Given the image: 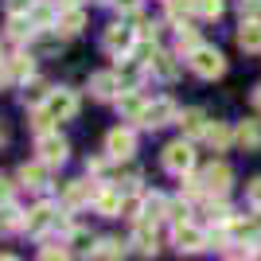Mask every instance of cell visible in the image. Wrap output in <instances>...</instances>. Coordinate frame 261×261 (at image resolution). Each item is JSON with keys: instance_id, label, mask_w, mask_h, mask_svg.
I'll list each match as a JSON object with an SVG mask.
<instances>
[{"instance_id": "cell-1", "label": "cell", "mask_w": 261, "mask_h": 261, "mask_svg": "<svg viewBox=\"0 0 261 261\" xmlns=\"http://www.w3.org/2000/svg\"><path fill=\"white\" fill-rule=\"evenodd\" d=\"M187 63H191V70H195L199 78H218L226 70V59H222L215 47H195V51L187 55Z\"/></svg>"}, {"instance_id": "cell-2", "label": "cell", "mask_w": 261, "mask_h": 261, "mask_svg": "<svg viewBox=\"0 0 261 261\" xmlns=\"http://www.w3.org/2000/svg\"><path fill=\"white\" fill-rule=\"evenodd\" d=\"M164 168L175 175H187L191 168H195V148L187 141H172L168 148H164Z\"/></svg>"}, {"instance_id": "cell-3", "label": "cell", "mask_w": 261, "mask_h": 261, "mask_svg": "<svg viewBox=\"0 0 261 261\" xmlns=\"http://www.w3.org/2000/svg\"><path fill=\"white\" fill-rule=\"evenodd\" d=\"M43 109L51 113L55 121H66V117H74V113H78V98L70 94V90H51L47 101H43Z\"/></svg>"}, {"instance_id": "cell-4", "label": "cell", "mask_w": 261, "mask_h": 261, "mask_svg": "<svg viewBox=\"0 0 261 261\" xmlns=\"http://www.w3.org/2000/svg\"><path fill=\"white\" fill-rule=\"evenodd\" d=\"M35 152L43 164H63L66 160V141L59 133H39V141H35Z\"/></svg>"}, {"instance_id": "cell-5", "label": "cell", "mask_w": 261, "mask_h": 261, "mask_svg": "<svg viewBox=\"0 0 261 261\" xmlns=\"http://www.w3.org/2000/svg\"><path fill=\"white\" fill-rule=\"evenodd\" d=\"M230 179H234V172H230L226 164H211V168H203V175H199L203 191H211V195H226Z\"/></svg>"}, {"instance_id": "cell-6", "label": "cell", "mask_w": 261, "mask_h": 261, "mask_svg": "<svg viewBox=\"0 0 261 261\" xmlns=\"http://www.w3.org/2000/svg\"><path fill=\"white\" fill-rule=\"evenodd\" d=\"M106 152H109V160H129L137 152V137L129 129H113L106 137Z\"/></svg>"}, {"instance_id": "cell-7", "label": "cell", "mask_w": 261, "mask_h": 261, "mask_svg": "<svg viewBox=\"0 0 261 261\" xmlns=\"http://www.w3.org/2000/svg\"><path fill=\"white\" fill-rule=\"evenodd\" d=\"M55 218H59V211H55L51 203H35V207L23 215V230H28V234H43L47 226H55Z\"/></svg>"}, {"instance_id": "cell-8", "label": "cell", "mask_w": 261, "mask_h": 261, "mask_svg": "<svg viewBox=\"0 0 261 261\" xmlns=\"http://www.w3.org/2000/svg\"><path fill=\"white\" fill-rule=\"evenodd\" d=\"M175 250L179 253H199L207 250V234L195 226H187V222H175Z\"/></svg>"}, {"instance_id": "cell-9", "label": "cell", "mask_w": 261, "mask_h": 261, "mask_svg": "<svg viewBox=\"0 0 261 261\" xmlns=\"http://www.w3.org/2000/svg\"><path fill=\"white\" fill-rule=\"evenodd\" d=\"M172 117H175V106L168 98H160V101H148V109H144V117L137 121V125H144V129H160V125H168Z\"/></svg>"}, {"instance_id": "cell-10", "label": "cell", "mask_w": 261, "mask_h": 261, "mask_svg": "<svg viewBox=\"0 0 261 261\" xmlns=\"http://www.w3.org/2000/svg\"><path fill=\"white\" fill-rule=\"evenodd\" d=\"M98 191H101V184H82V179H74V184L63 187V203L74 211V207H82V203H90Z\"/></svg>"}, {"instance_id": "cell-11", "label": "cell", "mask_w": 261, "mask_h": 261, "mask_svg": "<svg viewBox=\"0 0 261 261\" xmlns=\"http://www.w3.org/2000/svg\"><path fill=\"white\" fill-rule=\"evenodd\" d=\"M238 47H242V51H250V55L261 51V20H242V28H238Z\"/></svg>"}, {"instance_id": "cell-12", "label": "cell", "mask_w": 261, "mask_h": 261, "mask_svg": "<svg viewBox=\"0 0 261 261\" xmlns=\"http://www.w3.org/2000/svg\"><path fill=\"white\" fill-rule=\"evenodd\" d=\"M234 141H238L246 152H257L261 148V121H242L238 129H234Z\"/></svg>"}, {"instance_id": "cell-13", "label": "cell", "mask_w": 261, "mask_h": 261, "mask_svg": "<svg viewBox=\"0 0 261 261\" xmlns=\"http://www.w3.org/2000/svg\"><path fill=\"white\" fill-rule=\"evenodd\" d=\"M117 109H121V117H129V121H141L144 117V109H148V101L137 94V90H125L117 98Z\"/></svg>"}, {"instance_id": "cell-14", "label": "cell", "mask_w": 261, "mask_h": 261, "mask_svg": "<svg viewBox=\"0 0 261 261\" xmlns=\"http://www.w3.org/2000/svg\"><path fill=\"white\" fill-rule=\"evenodd\" d=\"M129 47H133V32H129V28H121V23H109V28H106V51L125 55Z\"/></svg>"}, {"instance_id": "cell-15", "label": "cell", "mask_w": 261, "mask_h": 261, "mask_svg": "<svg viewBox=\"0 0 261 261\" xmlns=\"http://www.w3.org/2000/svg\"><path fill=\"white\" fill-rule=\"evenodd\" d=\"M121 203H125V199H121L113 187H101L98 195H94V207H98V215H106V218H117L121 215Z\"/></svg>"}, {"instance_id": "cell-16", "label": "cell", "mask_w": 261, "mask_h": 261, "mask_svg": "<svg viewBox=\"0 0 261 261\" xmlns=\"http://www.w3.org/2000/svg\"><path fill=\"white\" fill-rule=\"evenodd\" d=\"M90 90H94V98H113L121 90V74H109V70H101V74L90 78Z\"/></svg>"}, {"instance_id": "cell-17", "label": "cell", "mask_w": 261, "mask_h": 261, "mask_svg": "<svg viewBox=\"0 0 261 261\" xmlns=\"http://www.w3.org/2000/svg\"><path fill=\"white\" fill-rule=\"evenodd\" d=\"M175 121H179V129H184L187 137H203V133H207V125H211V121L203 117V109H187V113H179Z\"/></svg>"}, {"instance_id": "cell-18", "label": "cell", "mask_w": 261, "mask_h": 261, "mask_svg": "<svg viewBox=\"0 0 261 261\" xmlns=\"http://www.w3.org/2000/svg\"><path fill=\"white\" fill-rule=\"evenodd\" d=\"M82 28H86V12L74 8V4L63 8V16H59V32H63V35H78Z\"/></svg>"}, {"instance_id": "cell-19", "label": "cell", "mask_w": 261, "mask_h": 261, "mask_svg": "<svg viewBox=\"0 0 261 261\" xmlns=\"http://www.w3.org/2000/svg\"><path fill=\"white\" fill-rule=\"evenodd\" d=\"M137 250L141 253H156V230H152V218H144V222H137Z\"/></svg>"}, {"instance_id": "cell-20", "label": "cell", "mask_w": 261, "mask_h": 261, "mask_svg": "<svg viewBox=\"0 0 261 261\" xmlns=\"http://www.w3.org/2000/svg\"><path fill=\"white\" fill-rule=\"evenodd\" d=\"M20 184L23 187H43L47 184V164L39 160V164H23L20 168Z\"/></svg>"}, {"instance_id": "cell-21", "label": "cell", "mask_w": 261, "mask_h": 261, "mask_svg": "<svg viewBox=\"0 0 261 261\" xmlns=\"http://www.w3.org/2000/svg\"><path fill=\"white\" fill-rule=\"evenodd\" d=\"M59 4H32V12H28V16H32V23L35 28H51L55 20H59Z\"/></svg>"}, {"instance_id": "cell-22", "label": "cell", "mask_w": 261, "mask_h": 261, "mask_svg": "<svg viewBox=\"0 0 261 261\" xmlns=\"http://www.w3.org/2000/svg\"><path fill=\"white\" fill-rule=\"evenodd\" d=\"M230 137H234V133H230L226 125H218V121H215V125H207V133H203V141H207L211 148H226Z\"/></svg>"}, {"instance_id": "cell-23", "label": "cell", "mask_w": 261, "mask_h": 261, "mask_svg": "<svg viewBox=\"0 0 261 261\" xmlns=\"http://www.w3.org/2000/svg\"><path fill=\"white\" fill-rule=\"evenodd\" d=\"M144 218H152V222L168 218V199H164V195H148V199H144Z\"/></svg>"}, {"instance_id": "cell-24", "label": "cell", "mask_w": 261, "mask_h": 261, "mask_svg": "<svg viewBox=\"0 0 261 261\" xmlns=\"http://www.w3.org/2000/svg\"><path fill=\"white\" fill-rule=\"evenodd\" d=\"M8 70H12V78L28 82V78H32V55H12V59H8Z\"/></svg>"}, {"instance_id": "cell-25", "label": "cell", "mask_w": 261, "mask_h": 261, "mask_svg": "<svg viewBox=\"0 0 261 261\" xmlns=\"http://www.w3.org/2000/svg\"><path fill=\"white\" fill-rule=\"evenodd\" d=\"M191 12H199V0H168V16L172 20H187Z\"/></svg>"}, {"instance_id": "cell-26", "label": "cell", "mask_w": 261, "mask_h": 261, "mask_svg": "<svg viewBox=\"0 0 261 261\" xmlns=\"http://www.w3.org/2000/svg\"><path fill=\"white\" fill-rule=\"evenodd\" d=\"M90 253H98V257H109V261H113V257H121V253H125V246H121L117 238H101Z\"/></svg>"}, {"instance_id": "cell-27", "label": "cell", "mask_w": 261, "mask_h": 261, "mask_svg": "<svg viewBox=\"0 0 261 261\" xmlns=\"http://www.w3.org/2000/svg\"><path fill=\"white\" fill-rule=\"evenodd\" d=\"M12 226H23V218H20V211L12 207V199H8V203H0V230H12Z\"/></svg>"}, {"instance_id": "cell-28", "label": "cell", "mask_w": 261, "mask_h": 261, "mask_svg": "<svg viewBox=\"0 0 261 261\" xmlns=\"http://www.w3.org/2000/svg\"><path fill=\"white\" fill-rule=\"evenodd\" d=\"M47 94H51V86H47V82H28V90H23V98L32 101V106H43Z\"/></svg>"}, {"instance_id": "cell-29", "label": "cell", "mask_w": 261, "mask_h": 261, "mask_svg": "<svg viewBox=\"0 0 261 261\" xmlns=\"http://www.w3.org/2000/svg\"><path fill=\"white\" fill-rule=\"evenodd\" d=\"M195 47H199L195 32H191V28H179V39H175V51H179V55H191Z\"/></svg>"}, {"instance_id": "cell-30", "label": "cell", "mask_w": 261, "mask_h": 261, "mask_svg": "<svg viewBox=\"0 0 261 261\" xmlns=\"http://www.w3.org/2000/svg\"><path fill=\"white\" fill-rule=\"evenodd\" d=\"M199 16L218 20V16H222V0H199Z\"/></svg>"}, {"instance_id": "cell-31", "label": "cell", "mask_w": 261, "mask_h": 261, "mask_svg": "<svg viewBox=\"0 0 261 261\" xmlns=\"http://www.w3.org/2000/svg\"><path fill=\"white\" fill-rule=\"evenodd\" d=\"M70 246L74 250H94V238H90L86 230H70Z\"/></svg>"}, {"instance_id": "cell-32", "label": "cell", "mask_w": 261, "mask_h": 261, "mask_svg": "<svg viewBox=\"0 0 261 261\" xmlns=\"http://www.w3.org/2000/svg\"><path fill=\"white\" fill-rule=\"evenodd\" d=\"M152 66H156V70H160L164 78H172V74H175V63H172V59H168V55H152Z\"/></svg>"}, {"instance_id": "cell-33", "label": "cell", "mask_w": 261, "mask_h": 261, "mask_svg": "<svg viewBox=\"0 0 261 261\" xmlns=\"http://www.w3.org/2000/svg\"><path fill=\"white\" fill-rule=\"evenodd\" d=\"M246 195H250V203H253V211H261V175L253 179L250 187H246Z\"/></svg>"}, {"instance_id": "cell-34", "label": "cell", "mask_w": 261, "mask_h": 261, "mask_svg": "<svg viewBox=\"0 0 261 261\" xmlns=\"http://www.w3.org/2000/svg\"><path fill=\"white\" fill-rule=\"evenodd\" d=\"M168 218H172V222H187V203H172V207H168Z\"/></svg>"}, {"instance_id": "cell-35", "label": "cell", "mask_w": 261, "mask_h": 261, "mask_svg": "<svg viewBox=\"0 0 261 261\" xmlns=\"http://www.w3.org/2000/svg\"><path fill=\"white\" fill-rule=\"evenodd\" d=\"M141 207H144L141 199H125V203H121V211H125V218H137V215H141Z\"/></svg>"}, {"instance_id": "cell-36", "label": "cell", "mask_w": 261, "mask_h": 261, "mask_svg": "<svg viewBox=\"0 0 261 261\" xmlns=\"http://www.w3.org/2000/svg\"><path fill=\"white\" fill-rule=\"evenodd\" d=\"M59 47V39H51V35H43V39H35V51H55Z\"/></svg>"}, {"instance_id": "cell-37", "label": "cell", "mask_w": 261, "mask_h": 261, "mask_svg": "<svg viewBox=\"0 0 261 261\" xmlns=\"http://www.w3.org/2000/svg\"><path fill=\"white\" fill-rule=\"evenodd\" d=\"M35 0H8V12H32Z\"/></svg>"}, {"instance_id": "cell-38", "label": "cell", "mask_w": 261, "mask_h": 261, "mask_svg": "<svg viewBox=\"0 0 261 261\" xmlns=\"http://www.w3.org/2000/svg\"><path fill=\"white\" fill-rule=\"evenodd\" d=\"M39 257H47V261H51V257H66V250H63V246H59V250L47 246V250H39Z\"/></svg>"}, {"instance_id": "cell-39", "label": "cell", "mask_w": 261, "mask_h": 261, "mask_svg": "<svg viewBox=\"0 0 261 261\" xmlns=\"http://www.w3.org/2000/svg\"><path fill=\"white\" fill-rule=\"evenodd\" d=\"M113 4H117L121 12H137V8H141V0H113Z\"/></svg>"}, {"instance_id": "cell-40", "label": "cell", "mask_w": 261, "mask_h": 261, "mask_svg": "<svg viewBox=\"0 0 261 261\" xmlns=\"http://www.w3.org/2000/svg\"><path fill=\"white\" fill-rule=\"evenodd\" d=\"M8 199H12V184H8V179H0V203H8Z\"/></svg>"}, {"instance_id": "cell-41", "label": "cell", "mask_w": 261, "mask_h": 261, "mask_svg": "<svg viewBox=\"0 0 261 261\" xmlns=\"http://www.w3.org/2000/svg\"><path fill=\"white\" fill-rule=\"evenodd\" d=\"M12 82V70H8V63H0V86H8Z\"/></svg>"}, {"instance_id": "cell-42", "label": "cell", "mask_w": 261, "mask_h": 261, "mask_svg": "<svg viewBox=\"0 0 261 261\" xmlns=\"http://www.w3.org/2000/svg\"><path fill=\"white\" fill-rule=\"evenodd\" d=\"M253 106H257V109H261V86H257V90H253Z\"/></svg>"}, {"instance_id": "cell-43", "label": "cell", "mask_w": 261, "mask_h": 261, "mask_svg": "<svg viewBox=\"0 0 261 261\" xmlns=\"http://www.w3.org/2000/svg\"><path fill=\"white\" fill-rule=\"evenodd\" d=\"M4 137H8V133H4V125H0V144H4Z\"/></svg>"}, {"instance_id": "cell-44", "label": "cell", "mask_w": 261, "mask_h": 261, "mask_svg": "<svg viewBox=\"0 0 261 261\" xmlns=\"http://www.w3.org/2000/svg\"><path fill=\"white\" fill-rule=\"evenodd\" d=\"M0 63H4V55H0Z\"/></svg>"}, {"instance_id": "cell-45", "label": "cell", "mask_w": 261, "mask_h": 261, "mask_svg": "<svg viewBox=\"0 0 261 261\" xmlns=\"http://www.w3.org/2000/svg\"><path fill=\"white\" fill-rule=\"evenodd\" d=\"M101 4H106V0H101Z\"/></svg>"}]
</instances>
